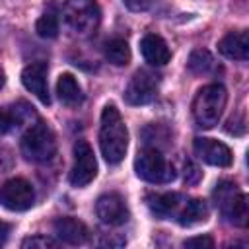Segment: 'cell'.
<instances>
[{"mask_svg":"<svg viewBox=\"0 0 249 249\" xmlns=\"http://www.w3.org/2000/svg\"><path fill=\"white\" fill-rule=\"evenodd\" d=\"M99 148L107 163L123 161L128 148V130L115 105H105L99 126Z\"/></svg>","mask_w":249,"mask_h":249,"instance_id":"6da1fadb","label":"cell"},{"mask_svg":"<svg viewBox=\"0 0 249 249\" xmlns=\"http://www.w3.org/2000/svg\"><path fill=\"white\" fill-rule=\"evenodd\" d=\"M228 93L222 84H208L198 89L193 101V117L200 128H212L218 124L226 109Z\"/></svg>","mask_w":249,"mask_h":249,"instance_id":"7a4b0ae2","label":"cell"},{"mask_svg":"<svg viewBox=\"0 0 249 249\" xmlns=\"http://www.w3.org/2000/svg\"><path fill=\"white\" fill-rule=\"evenodd\" d=\"M214 202L222 216L233 224V226H247L249 210H247V196L241 193V189L231 181H220L212 193Z\"/></svg>","mask_w":249,"mask_h":249,"instance_id":"3957f363","label":"cell"},{"mask_svg":"<svg viewBox=\"0 0 249 249\" xmlns=\"http://www.w3.org/2000/svg\"><path fill=\"white\" fill-rule=\"evenodd\" d=\"M62 18L74 35L88 37L97 29L101 21V10L95 0H66Z\"/></svg>","mask_w":249,"mask_h":249,"instance_id":"277c9868","label":"cell"},{"mask_svg":"<svg viewBox=\"0 0 249 249\" xmlns=\"http://www.w3.org/2000/svg\"><path fill=\"white\" fill-rule=\"evenodd\" d=\"M21 154L33 163H45L56 154L54 132L45 123H35L21 138Z\"/></svg>","mask_w":249,"mask_h":249,"instance_id":"5b68a950","label":"cell"},{"mask_svg":"<svg viewBox=\"0 0 249 249\" xmlns=\"http://www.w3.org/2000/svg\"><path fill=\"white\" fill-rule=\"evenodd\" d=\"M134 171L140 179L156 185L171 183L175 179V167L158 148H146L142 150L134 160Z\"/></svg>","mask_w":249,"mask_h":249,"instance_id":"8992f818","label":"cell"},{"mask_svg":"<svg viewBox=\"0 0 249 249\" xmlns=\"http://www.w3.org/2000/svg\"><path fill=\"white\" fill-rule=\"evenodd\" d=\"M97 175V161L91 146L86 140H78L74 144V163L70 169V183L74 187L89 185Z\"/></svg>","mask_w":249,"mask_h":249,"instance_id":"52a82bcc","label":"cell"},{"mask_svg":"<svg viewBox=\"0 0 249 249\" xmlns=\"http://www.w3.org/2000/svg\"><path fill=\"white\" fill-rule=\"evenodd\" d=\"M35 202V191L29 181L16 177L0 187V204L12 212H23Z\"/></svg>","mask_w":249,"mask_h":249,"instance_id":"ba28073f","label":"cell"},{"mask_svg":"<svg viewBox=\"0 0 249 249\" xmlns=\"http://www.w3.org/2000/svg\"><path fill=\"white\" fill-rule=\"evenodd\" d=\"M158 95V76L148 70H138L126 89H124V101L128 105H146Z\"/></svg>","mask_w":249,"mask_h":249,"instance_id":"9c48e42d","label":"cell"},{"mask_svg":"<svg viewBox=\"0 0 249 249\" xmlns=\"http://www.w3.org/2000/svg\"><path fill=\"white\" fill-rule=\"evenodd\" d=\"M97 218L107 226H121L128 220V206L119 193H105L95 202Z\"/></svg>","mask_w":249,"mask_h":249,"instance_id":"30bf717a","label":"cell"},{"mask_svg":"<svg viewBox=\"0 0 249 249\" xmlns=\"http://www.w3.org/2000/svg\"><path fill=\"white\" fill-rule=\"evenodd\" d=\"M193 150H195L196 158L208 165L228 167L231 163V150L224 142H218L214 138H202V136L195 138Z\"/></svg>","mask_w":249,"mask_h":249,"instance_id":"8fae6325","label":"cell"},{"mask_svg":"<svg viewBox=\"0 0 249 249\" xmlns=\"http://www.w3.org/2000/svg\"><path fill=\"white\" fill-rule=\"evenodd\" d=\"M21 84L41 103L45 105L51 103L49 86H47V62H31L29 66H25L21 72Z\"/></svg>","mask_w":249,"mask_h":249,"instance_id":"7c38bea8","label":"cell"},{"mask_svg":"<svg viewBox=\"0 0 249 249\" xmlns=\"http://www.w3.org/2000/svg\"><path fill=\"white\" fill-rule=\"evenodd\" d=\"M185 200L187 198L179 193H161V195L158 193V195H148L146 196L150 212L160 220H165V218H175L177 220Z\"/></svg>","mask_w":249,"mask_h":249,"instance_id":"4fadbf2b","label":"cell"},{"mask_svg":"<svg viewBox=\"0 0 249 249\" xmlns=\"http://www.w3.org/2000/svg\"><path fill=\"white\" fill-rule=\"evenodd\" d=\"M218 51L230 60H247L249 56V35L245 29L230 31L218 43Z\"/></svg>","mask_w":249,"mask_h":249,"instance_id":"5bb4252c","label":"cell"},{"mask_svg":"<svg viewBox=\"0 0 249 249\" xmlns=\"http://www.w3.org/2000/svg\"><path fill=\"white\" fill-rule=\"evenodd\" d=\"M54 233L60 241L68 243V245H82L88 241V228L84 222H80L78 218H70V216H64V218H58L54 222Z\"/></svg>","mask_w":249,"mask_h":249,"instance_id":"9a60e30c","label":"cell"},{"mask_svg":"<svg viewBox=\"0 0 249 249\" xmlns=\"http://www.w3.org/2000/svg\"><path fill=\"white\" fill-rule=\"evenodd\" d=\"M140 51H142L144 60L154 64V66H163L171 58V51H169L167 43L160 35H154V33H148V35L142 37Z\"/></svg>","mask_w":249,"mask_h":249,"instance_id":"2e32d148","label":"cell"},{"mask_svg":"<svg viewBox=\"0 0 249 249\" xmlns=\"http://www.w3.org/2000/svg\"><path fill=\"white\" fill-rule=\"evenodd\" d=\"M35 117L33 107L19 101L12 107H0V134L10 132L12 128H18L19 124L31 121Z\"/></svg>","mask_w":249,"mask_h":249,"instance_id":"e0dca14e","label":"cell"},{"mask_svg":"<svg viewBox=\"0 0 249 249\" xmlns=\"http://www.w3.org/2000/svg\"><path fill=\"white\" fill-rule=\"evenodd\" d=\"M208 204L202 200V198H187L179 216H177V222L181 226H195V224H200L208 218Z\"/></svg>","mask_w":249,"mask_h":249,"instance_id":"ac0fdd59","label":"cell"},{"mask_svg":"<svg viewBox=\"0 0 249 249\" xmlns=\"http://www.w3.org/2000/svg\"><path fill=\"white\" fill-rule=\"evenodd\" d=\"M56 93L60 97L62 103L66 105H78L84 101V93L80 84L76 82V78L72 74H62L56 82Z\"/></svg>","mask_w":249,"mask_h":249,"instance_id":"d6986e66","label":"cell"},{"mask_svg":"<svg viewBox=\"0 0 249 249\" xmlns=\"http://www.w3.org/2000/svg\"><path fill=\"white\" fill-rule=\"evenodd\" d=\"M105 58L115 66H126L130 62V47L124 39L113 37L105 43Z\"/></svg>","mask_w":249,"mask_h":249,"instance_id":"ffe728a7","label":"cell"},{"mask_svg":"<svg viewBox=\"0 0 249 249\" xmlns=\"http://www.w3.org/2000/svg\"><path fill=\"white\" fill-rule=\"evenodd\" d=\"M35 31L39 37L43 39H54L58 35V14L56 10L51 6L43 12V16L37 19L35 23Z\"/></svg>","mask_w":249,"mask_h":249,"instance_id":"44dd1931","label":"cell"},{"mask_svg":"<svg viewBox=\"0 0 249 249\" xmlns=\"http://www.w3.org/2000/svg\"><path fill=\"white\" fill-rule=\"evenodd\" d=\"M187 66L193 74H206L214 66V58L206 49H195L187 60Z\"/></svg>","mask_w":249,"mask_h":249,"instance_id":"7402d4cb","label":"cell"},{"mask_svg":"<svg viewBox=\"0 0 249 249\" xmlns=\"http://www.w3.org/2000/svg\"><path fill=\"white\" fill-rule=\"evenodd\" d=\"M142 138L144 142L150 146V148H161L167 144V138H169V132L165 126L161 124H148L144 130H142Z\"/></svg>","mask_w":249,"mask_h":249,"instance_id":"603a6c76","label":"cell"},{"mask_svg":"<svg viewBox=\"0 0 249 249\" xmlns=\"http://www.w3.org/2000/svg\"><path fill=\"white\" fill-rule=\"evenodd\" d=\"M58 243L51 237H45V235H33V237H27L21 241V247L23 249H39V247H56Z\"/></svg>","mask_w":249,"mask_h":249,"instance_id":"cb8c5ba5","label":"cell"},{"mask_svg":"<svg viewBox=\"0 0 249 249\" xmlns=\"http://www.w3.org/2000/svg\"><path fill=\"white\" fill-rule=\"evenodd\" d=\"M185 247H196V249H212L214 247V239L210 235H196V237H189L183 241Z\"/></svg>","mask_w":249,"mask_h":249,"instance_id":"d4e9b609","label":"cell"},{"mask_svg":"<svg viewBox=\"0 0 249 249\" xmlns=\"http://www.w3.org/2000/svg\"><path fill=\"white\" fill-rule=\"evenodd\" d=\"M198 177H200L198 167H196L195 163L187 161V163H185V181H187V183H196V181H198Z\"/></svg>","mask_w":249,"mask_h":249,"instance_id":"484cf974","label":"cell"},{"mask_svg":"<svg viewBox=\"0 0 249 249\" xmlns=\"http://www.w3.org/2000/svg\"><path fill=\"white\" fill-rule=\"evenodd\" d=\"M123 2H124V6H126L128 10H132V12H142V10H146V8L150 6L152 0H123Z\"/></svg>","mask_w":249,"mask_h":249,"instance_id":"4316f807","label":"cell"},{"mask_svg":"<svg viewBox=\"0 0 249 249\" xmlns=\"http://www.w3.org/2000/svg\"><path fill=\"white\" fill-rule=\"evenodd\" d=\"M8 233H10V226H8L6 222H2V220H0V245H4V243H6Z\"/></svg>","mask_w":249,"mask_h":249,"instance_id":"83f0119b","label":"cell"},{"mask_svg":"<svg viewBox=\"0 0 249 249\" xmlns=\"http://www.w3.org/2000/svg\"><path fill=\"white\" fill-rule=\"evenodd\" d=\"M2 86H4V74L0 72V88H2Z\"/></svg>","mask_w":249,"mask_h":249,"instance_id":"f1b7e54d","label":"cell"}]
</instances>
